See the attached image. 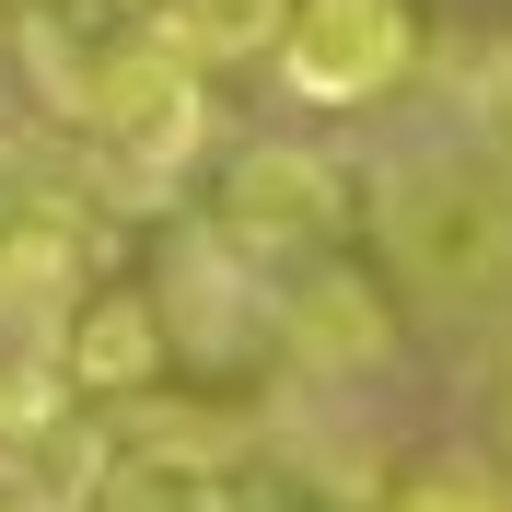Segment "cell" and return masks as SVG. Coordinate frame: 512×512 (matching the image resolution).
<instances>
[{
  "label": "cell",
  "mask_w": 512,
  "mask_h": 512,
  "mask_svg": "<svg viewBox=\"0 0 512 512\" xmlns=\"http://www.w3.org/2000/svg\"><path fill=\"white\" fill-rule=\"evenodd\" d=\"M152 350H163V326H152V303H82V315H70V384H140L152 373Z\"/></svg>",
  "instance_id": "cell-6"
},
{
  "label": "cell",
  "mask_w": 512,
  "mask_h": 512,
  "mask_svg": "<svg viewBox=\"0 0 512 512\" xmlns=\"http://www.w3.org/2000/svg\"><path fill=\"white\" fill-rule=\"evenodd\" d=\"M291 338H303L315 361H361V350H384V315H373V291H361V280L315 268V280L291 291Z\"/></svg>",
  "instance_id": "cell-7"
},
{
  "label": "cell",
  "mask_w": 512,
  "mask_h": 512,
  "mask_svg": "<svg viewBox=\"0 0 512 512\" xmlns=\"http://www.w3.org/2000/svg\"><path fill=\"white\" fill-rule=\"evenodd\" d=\"M501 431H512V384H501Z\"/></svg>",
  "instance_id": "cell-10"
},
{
  "label": "cell",
  "mask_w": 512,
  "mask_h": 512,
  "mask_svg": "<svg viewBox=\"0 0 512 512\" xmlns=\"http://www.w3.org/2000/svg\"><path fill=\"white\" fill-rule=\"evenodd\" d=\"M326 222H338V175L291 140H256L222 175V245H245V256H303V245H326Z\"/></svg>",
  "instance_id": "cell-3"
},
{
  "label": "cell",
  "mask_w": 512,
  "mask_h": 512,
  "mask_svg": "<svg viewBox=\"0 0 512 512\" xmlns=\"http://www.w3.org/2000/svg\"><path fill=\"white\" fill-rule=\"evenodd\" d=\"M94 512H222V478H210L198 454L152 443V454H128L117 478H105V501H94Z\"/></svg>",
  "instance_id": "cell-8"
},
{
  "label": "cell",
  "mask_w": 512,
  "mask_h": 512,
  "mask_svg": "<svg viewBox=\"0 0 512 512\" xmlns=\"http://www.w3.org/2000/svg\"><path fill=\"white\" fill-rule=\"evenodd\" d=\"M396 256H408L419 280H478L489 256H501V210L478 187H454V175H396Z\"/></svg>",
  "instance_id": "cell-4"
},
{
  "label": "cell",
  "mask_w": 512,
  "mask_h": 512,
  "mask_svg": "<svg viewBox=\"0 0 512 512\" xmlns=\"http://www.w3.org/2000/svg\"><path fill=\"white\" fill-rule=\"evenodd\" d=\"M82 128H94V152L117 163V187H163V175L198 163V140H210V94H198V70L175 59V47L128 35V59L94 82Z\"/></svg>",
  "instance_id": "cell-1"
},
{
  "label": "cell",
  "mask_w": 512,
  "mask_h": 512,
  "mask_svg": "<svg viewBox=\"0 0 512 512\" xmlns=\"http://www.w3.org/2000/svg\"><path fill=\"white\" fill-rule=\"evenodd\" d=\"M384 512H501V501H489L478 478H419V489H396Z\"/></svg>",
  "instance_id": "cell-9"
},
{
  "label": "cell",
  "mask_w": 512,
  "mask_h": 512,
  "mask_svg": "<svg viewBox=\"0 0 512 512\" xmlns=\"http://www.w3.org/2000/svg\"><path fill=\"white\" fill-rule=\"evenodd\" d=\"M291 0H152V47H175L187 70L210 59H256V47H280Z\"/></svg>",
  "instance_id": "cell-5"
},
{
  "label": "cell",
  "mask_w": 512,
  "mask_h": 512,
  "mask_svg": "<svg viewBox=\"0 0 512 512\" xmlns=\"http://www.w3.org/2000/svg\"><path fill=\"white\" fill-rule=\"evenodd\" d=\"M408 47H419L408 0H291L280 82L303 105H361V94H384V82L408 70Z\"/></svg>",
  "instance_id": "cell-2"
}]
</instances>
